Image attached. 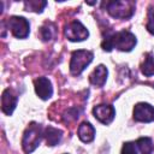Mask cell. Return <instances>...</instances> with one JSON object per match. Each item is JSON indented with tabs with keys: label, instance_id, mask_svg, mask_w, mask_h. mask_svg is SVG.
<instances>
[{
	"label": "cell",
	"instance_id": "obj_1",
	"mask_svg": "<svg viewBox=\"0 0 154 154\" xmlns=\"http://www.w3.org/2000/svg\"><path fill=\"white\" fill-rule=\"evenodd\" d=\"M135 45H136L135 35L128 30H122L116 34L107 35L103 38L101 47L103 51H107V52L112 51L113 48H117L123 52H130L135 47Z\"/></svg>",
	"mask_w": 154,
	"mask_h": 154
},
{
	"label": "cell",
	"instance_id": "obj_2",
	"mask_svg": "<svg viewBox=\"0 0 154 154\" xmlns=\"http://www.w3.org/2000/svg\"><path fill=\"white\" fill-rule=\"evenodd\" d=\"M42 137H43V132H42L41 125L36 124V123H31L26 128V130L24 131V135H23L22 147H23L24 152L26 154L34 152L36 149V147L40 144Z\"/></svg>",
	"mask_w": 154,
	"mask_h": 154
},
{
	"label": "cell",
	"instance_id": "obj_3",
	"mask_svg": "<svg viewBox=\"0 0 154 154\" xmlns=\"http://www.w3.org/2000/svg\"><path fill=\"white\" fill-rule=\"evenodd\" d=\"M102 6L106 7L113 18L119 19L130 18L135 12V4L132 1H107L102 2Z\"/></svg>",
	"mask_w": 154,
	"mask_h": 154
},
{
	"label": "cell",
	"instance_id": "obj_4",
	"mask_svg": "<svg viewBox=\"0 0 154 154\" xmlns=\"http://www.w3.org/2000/svg\"><path fill=\"white\" fill-rule=\"evenodd\" d=\"M93 58L94 55H93V52L90 51H85V49L75 51L70 60V72L75 76L81 75L82 71L91 63Z\"/></svg>",
	"mask_w": 154,
	"mask_h": 154
},
{
	"label": "cell",
	"instance_id": "obj_5",
	"mask_svg": "<svg viewBox=\"0 0 154 154\" xmlns=\"http://www.w3.org/2000/svg\"><path fill=\"white\" fill-rule=\"evenodd\" d=\"M7 25H8V29L11 30V32L18 38H25L29 35L30 25H29V22L24 17L12 16L8 18Z\"/></svg>",
	"mask_w": 154,
	"mask_h": 154
},
{
	"label": "cell",
	"instance_id": "obj_6",
	"mask_svg": "<svg viewBox=\"0 0 154 154\" xmlns=\"http://www.w3.org/2000/svg\"><path fill=\"white\" fill-rule=\"evenodd\" d=\"M65 36L67 37V40L70 41H83L89 36V31L88 29L79 22V20H73L71 23H69L65 28Z\"/></svg>",
	"mask_w": 154,
	"mask_h": 154
},
{
	"label": "cell",
	"instance_id": "obj_7",
	"mask_svg": "<svg viewBox=\"0 0 154 154\" xmlns=\"http://www.w3.org/2000/svg\"><path fill=\"white\" fill-rule=\"evenodd\" d=\"M134 119L142 123L154 120V107L147 102H140L134 107Z\"/></svg>",
	"mask_w": 154,
	"mask_h": 154
},
{
	"label": "cell",
	"instance_id": "obj_8",
	"mask_svg": "<svg viewBox=\"0 0 154 154\" xmlns=\"http://www.w3.org/2000/svg\"><path fill=\"white\" fill-rule=\"evenodd\" d=\"M94 117L102 124H109L116 116L114 107L112 105H97L93 108Z\"/></svg>",
	"mask_w": 154,
	"mask_h": 154
},
{
	"label": "cell",
	"instance_id": "obj_9",
	"mask_svg": "<svg viewBox=\"0 0 154 154\" xmlns=\"http://www.w3.org/2000/svg\"><path fill=\"white\" fill-rule=\"evenodd\" d=\"M35 91L42 100H48L53 95V87L47 77H38L35 79Z\"/></svg>",
	"mask_w": 154,
	"mask_h": 154
},
{
	"label": "cell",
	"instance_id": "obj_10",
	"mask_svg": "<svg viewBox=\"0 0 154 154\" xmlns=\"http://www.w3.org/2000/svg\"><path fill=\"white\" fill-rule=\"evenodd\" d=\"M16 106H17V96L14 95V93L10 88L5 89L4 93H2V96H1V109H2V112L5 114L10 116V114H12Z\"/></svg>",
	"mask_w": 154,
	"mask_h": 154
},
{
	"label": "cell",
	"instance_id": "obj_11",
	"mask_svg": "<svg viewBox=\"0 0 154 154\" xmlns=\"http://www.w3.org/2000/svg\"><path fill=\"white\" fill-rule=\"evenodd\" d=\"M107 69L103 65H99L96 66V69L90 73L89 76V81L91 84L96 85V87H103V84L106 83L107 79Z\"/></svg>",
	"mask_w": 154,
	"mask_h": 154
},
{
	"label": "cell",
	"instance_id": "obj_12",
	"mask_svg": "<svg viewBox=\"0 0 154 154\" xmlns=\"http://www.w3.org/2000/svg\"><path fill=\"white\" fill-rule=\"evenodd\" d=\"M77 135L79 137V140L84 143H88V142H91L95 137V129L94 126L90 124V123H82L79 126H78V131H77Z\"/></svg>",
	"mask_w": 154,
	"mask_h": 154
},
{
	"label": "cell",
	"instance_id": "obj_13",
	"mask_svg": "<svg viewBox=\"0 0 154 154\" xmlns=\"http://www.w3.org/2000/svg\"><path fill=\"white\" fill-rule=\"evenodd\" d=\"M43 136L49 146H55L60 142V140L63 137V131L57 128H53V126H47L45 129Z\"/></svg>",
	"mask_w": 154,
	"mask_h": 154
},
{
	"label": "cell",
	"instance_id": "obj_14",
	"mask_svg": "<svg viewBox=\"0 0 154 154\" xmlns=\"http://www.w3.org/2000/svg\"><path fill=\"white\" fill-rule=\"evenodd\" d=\"M141 71L147 77L154 75V55L152 53H147L144 55V60L141 65Z\"/></svg>",
	"mask_w": 154,
	"mask_h": 154
},
{
	"label": "cell",
	"instance_id": "obj_15",
	"mask_svg": "<svg viewBox=\"0 0 154 154\" xmlns=\"http://www.w3.org/2000/svg\"><path fill=\"white\" fill-rule=\"evenodd\" d=\"M135 144L142 154H150L153 150V142L149 137H141L136 141Z\"/></svg>",
	"mask_w": 154,
	"mask_h": 154
},
{
	"label": "cell",
	"instance_id": "obj_16",
	"mask_svg": "<svg viewBox=\"0 0 154 154\" xmlns=\"http://www.w3.org/2000/svg\"><path fill=\"white\" fill-rule=\"evenodd\" d=\"M26 11H34V12H42V10L46 7V1H38V0H29L24 2Z\"/></svg>",
	"mask_w": 154,
	"mask_h": 154
},
{
	"label": "cell",
	"instance_id": "obj_17",
	"mask_svg": "<svg viewBox=\"0 0 154 154\" xmlns=\"http://www.w3.org/2000/svg\"><path fill=\"white\" fill-rule=\"evenodd\" d=\"M54 25L51 24V23H46L41 30H40V35H41V38L43 41H49L53 36H54Z\"/></svg>",
	"mask_w": 154,
	"mask_h": 154
},
{
	"label": "cell",
	"instance_id": "obj_18",
	"mask_svg": "<svg viewBox=\"0 0 154 154\" xmlns=\"http://www.w3.org/2000/svg\"><path fill=\"white\" fill-rule=\"evenodd\" d=\"M147 29L150 34L154 35V7H149L148 10V22H147Z\"/></svg>",
	"mask_w": 154,
	"mask_h": 154
},
{
	"label": "cell",
	"instance_id": "obj_19",
	"mask_svg": "<svg viewBox=\"0 0 154 154\" xmlns=\"http://www.w3.org/2000/svg\"><path fill=\"white\" fill-rule=\"evenodd\" d=\"M120 154H137V152H136V144L132 143V142L124 143Z\"/></svg>",
	"mask_w": 154,
	"mask_h": 154
}]
</instances>
